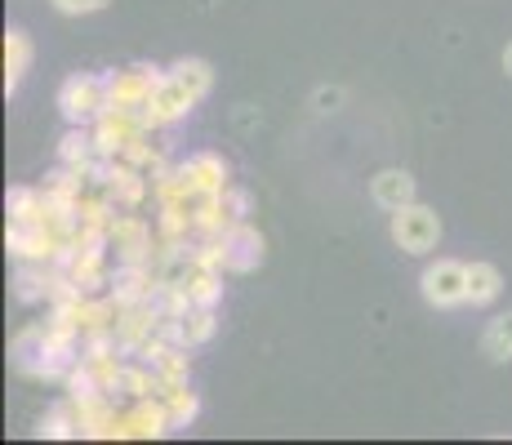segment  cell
<instances>
[{
  "instance_id": "9c48e42d",
  "label": "cell",
  "mask_w": 512,
  "mask_h": 445,
  "mask_svg": "<svg viewBox=\"0 0 512 445\" xmlns=\"http://www.w3.org/2000/svg\"><path fill=\"white\" fill-rule=\"evenodd\" d=\"M183 170L192 174V183L201 187V192H223V187H228V165H223L214 152H196V156H187Z\"/></svg>"
},
{
  "instance_id": "8fae6325",
  "label": "cell",
  "mask_w": 512,
  "mask_h": 445,
  "mask_svg": "<svg viewBox=\"0 0 512 445\" xmlns=\"http://www.w3.org/2000/svg\"><path fill=\"white\" fill-rule=\"evenodd\" d=\"M481 352H486L490 361H512V312L495 316V321L486 325V334H481Z\"/></svg>"
},
{
  "instance_id": "52a82bcc",
  "label": "cell",
  "mask_w": 512,
  "mask_h": 445,
  "mask_svg": "<svg viewBox=\"0 0 512 445\" xmlns=\"http://www.w3.org/2000/svg\"><path fill=\"white\" fill-rule=\"evenodd\" d=\"M370 196H374V205H383V210L392 214V210H401V205L415 201V178H410L406 170H383V174H374Z\"/></svg>"
},
{
  "instance_id": "5b68a950",
  "label": "cell",
  "mask_w": 512,
  "mask_h": 445,
  "mask_svg": "<svg viewBox=\"0 0 512 445\" xmlns=\"http://www.w3.org/2000/svg\"><path fill=\"white\" fill-rule=\"evenodd\" d=\"M170 72H161V67H125V72H112L107 76V107H143L147 98H152V89L165 81Z\"/></svg>"
},
{
  "instance_id": "7a4b0ae2",
  "label": "cell",
  "mask_w": 512,
  "mask_h": 445,
  "mask_svg": "<svg viewBox=\"0 0 512 445\" xmlns=\"http://www.w3.org/2000/svg\"><path fill=\"white\" fill-rule=\"evenodd\" d=\"M392 241H397L406 254H428V250H437V241H441V219L428 210V205H419V201L401 205V210H392Z\"/></svg>"
},
{
  "instance_id": "ba28073f",
  "label": "cell",
  "mask_w": 512,
  "mask_h": 445,
  "mask_svg": "<svg viewBox=\"0 0 512 445\" xmlns=\"http://www.w3.org/2000/svg\"><path fill=\"white\" fill-rule=\"evenodd\" d=\"M27 67H32V41H27V32L9 27L5 32V94H14L18 81L27 76Z\"/></svg>"
},
{
  "instance_id": "7c38bea8",
  "label": "cell",
  "mask_w": 512,
  "mask_h": 445,
  "mask_svg": "<svg viewBox=\"0 0 512 445\" xmlns=\"http://www.w3.org/2000/svg\"><path fill=\"white\" fill-rule=\"evenodd\" d=\"M170 76H174V81H183L187 89H192L196 103H201V98L210 94V85H214V72L201 63V58H179V63L170 67Z\"/></svg>"
},
{
  "instance_id": "30bf717a",
  "label": "cell",
  "mask_w": 512,
  "mask_h": 445,
  "mask_svg": "<svg viewBox=\"0 0 512 445\" xmlns=\"http://www.w3.org/2000/svg\"><path fill=\"white\" fill-rule=\"evenodd\" d=\"M499 290H504V276H499V267L468 263V303H472V308H486V303H495Z\"/></svg>"
},
{
  "instance_id": "4fadbf2b",
  "label": "cell",
  "mask_w": 512,
  "mask_h": 445,
  "mask_svg": "<svg viewBox=\"0 0 512 445\" xmlns=\"http://www.w3.org/2000/svg\"><path fill=\"white\" fill-rule=\"evenodd\" d=\"M223 210H228L232 223H245V214H250V196H245L241 187H223Z\"/></svg>"
},
{
  "instance_id": "9a60e30c",
  "label": "cell",
  "mask_w": 512,
  "mask_h": 445,
  "mask_svg": "<svg viewBox=\"0 0 512 445\" xmlns=\"http://www.w3.org/2000/svg\"><path fill=\"white\" fill-rule=\"evenodd\" d=\"M504 72H508V76H512V45H508V49H504Z\"/></svg>"
},
{
  "instance_id": "3957f363",
  "label": "cell",
  "mask_w": 512,
  "mask_h": 445,
  "mask_svg": "<svg viewBox=\"0 0 512 445\" xmlns=\"http://www.w3.org/2000/svg\"><path fill=\"white\" fill-rule=\"evenodd\" d=\"M419 290L432 308H441V312L459 308V303H468V263H455V259L428 263L419 276Z\"/></svg>"
},
{
  "instance_id": "277c9868",
  "label": "cell",
  "mask_w": 512,
  "mask_h": 445,
  "mask_svg": "<svg viewBox=\"0 0 512 445\" xmlns=\"http://www.w3.org/2000/svg\"><path fill=\"white\" fill-rule=\"evenodd\" d=\"M192 107H196L192 89H187L183 81H174V76H165V81L152 89V98H147L139 112H143L147 130H170V125H174V121H183V116L192 112Z\"/></svg>"
},
{
  "instance_id": "8992f818",
  "label": "cell",
  "mask_w": 512,
  "mask_h": 445,
  "mask_svg": "<svg viewBox=\"0 0 512 445\" xmlns=\"http://www.w3.org/2000/svg\"><path fill=\"white\" fill-rule=\"evenodd\" d=\"M223 241H228V272H250L263 263V236L250 223H232Z\"/></svg>"
},
{
  "instance_id": "6da1fadb",
  "label": "cell",
  "mask_w": 512,
  "mask_h": 445,
  "mask_svg": "<svg viewBox=\"0 0 512 445\" xmlns=\"http://www.w3.org/2000/svg\"><path fill=\"white\" fill-rule=\"evenodd\" d=\"M58 112L67 125H94L107 112V76H72L58 89Z\"/></svg>"
},
{
  "instance_id": "5bb4252c",
  "label": "cell",
  "mask_w": 512,
  "mask_h": 445,
  "mask_svg": "<svg viewBox=\"0 0 512 445\" xmlns=\"http://www.w3.org/2000/svg\"><path fill=\"white\" fill-rule=\"evenodd\" d=\"M63 14H94V9H103V5H112V0H54Z\"/></svg>"
}]
</instances>
